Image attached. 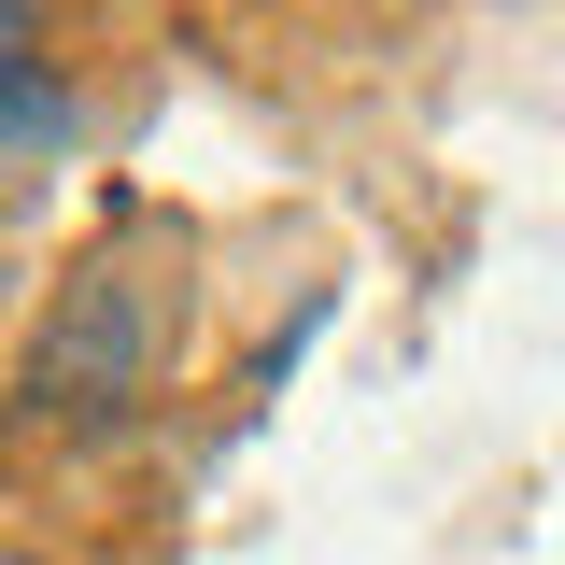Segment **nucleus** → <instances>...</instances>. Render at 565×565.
<instances>
[{
  "mask_svg": "<svg viewBox=\"0 0 565 565\" xmlns=\"http://www.w3.org/2000/svg\"><path fill=\"white\" fill-rule=\"evenodd\" d=\"M170 353H184V241H170V226H114V241L57 282L43 353H29V396H43V424L99 438V424H128L141 396L170 382Z\"/></svg>",
  "mask_w": 565,
  "mask_h": 565,
  "instance_id": "f257e3e1",
  "label": "nucleus"
},
{
  "mask_svg": "<svg viewBox=\"0 0 565 565\" xmlns=\"http://www.w3.org/2000/svg\"><path fill=\"white\" fill-rule=\"evenodd\" d=\"M0 141H14V156H57L71 141V85H57V57L29 43L14 0H0Z\"/></svg>",
  "mask_w": 565,
  "mask_h": 565,
  "instance_id": "f03ea898",
  "label": "nucleus"
}]
</instances>
